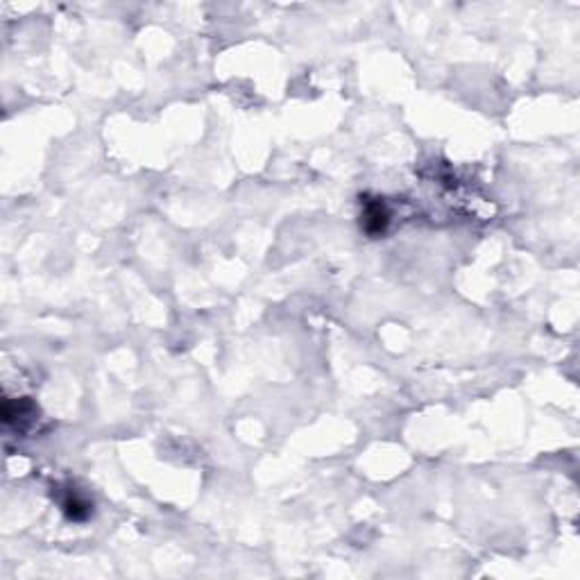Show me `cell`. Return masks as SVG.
I'll list each match as a JSON object with an SVG mask.
<instances>
[{
	"instance_id": "7a4b0ae2",
	"label": "cell",
	"mask_w": 580,
	"mask_h": 580,
	"mask_svg": "<svg viewBox=\"0 0 580 580\" xmlns=\"http://www.w3.org/2000/svg\"><path fill=\"white\" fill-rule=\"evenodd\" d=\"M64 510H66V514H68L71 519L82 521V519L88 517V512H91V505H88L86 501H82L79 496H68V499L64 501Z\"/></svg>"
},
{
	"instance_id": "6da1fadb",
	"label": "cell",
	"mask_w": 580,
	"mask_h": 580,
	"mask_svg": "<svg viewBox=\"0 0 580 580\" xmlns=\"http://www.w3.org/2000/svg\"><path fill=\"white\" fill-rule=\"evenodd\" d=\"M388 211L386 207H383L381 202H367L365 204V211H363V227H365V232L367 234H372V236H379L386 232V227H388Z\"/></svg>"
}]
</instances>
